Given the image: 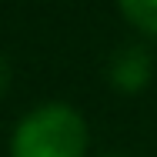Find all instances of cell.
<instances>
[{"label": "cell", "mask_w": 157, "mask_h": 157, "mask_svg": "<svg viewBox=\"0 0 157 157\" xmlns=\"http://www.w3.org/2000/svg\"><path fill=\"white\" fill-rule=\"evenodd\" d=\"M7 87V63H3V57H0V90Z\"/></svg>", "instance_id": "obj_4"}, {"label": "cell", "mask_w": 157, "mask_h": 157, "mask_svg": "<svg viewBox=\"0 0 157 157\" xmlns=\"http://www.w3.org/2000/svg\"><path fill=\"white\" fill-rule=\"evenodd\" d=\"M84 147L87 127L63 104L33 110L13 134V157H84Z\"/></svg>", "instance_id": "obj_1"}, {"label": "cell", "mask_w": 157, "mask_h": 157, "mask_svg": "<svg viewBox=\"0 0 157 157\" xmlns=\"http://www.w3.org/2000/svg\"><path fill=\"white\" fill-rule=\"evenodd\" d=\"M151 74V60L140 54V50H124L117 63H114V80L124 87V90H137Z\"/></svg>", "instance_id": "obj_2"}, {"label": "cell", "mask_w": 157, "mask_h": 157, "mask_svg": "<svg viewBox=\"0 0 157 157\" xmlns=\"http://www.w3.org/2000/svg\"><path fill=\"white\" fill-rule=\"evenodd\" d=\"M121 7L130 24H137L144 33L157 37V0H121Z\"/></svg>", "instance_id": "obj_3"}]
</instances>
